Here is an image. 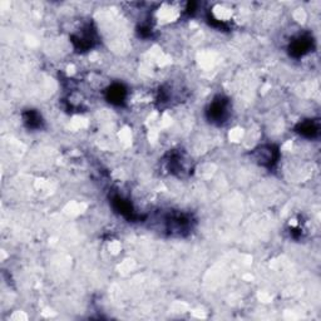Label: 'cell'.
<instances>
[{"instance_id":"1","label":"cell","mask_w":321,"mask_h":321,"mask_svg":"<svg viewBox=\"0 0 321 321\" xmlns=\"http://www.w3.org/2000/svg\"><path fill=\"white\" fill-rule=\"evenodd\" d=\"M207 114H209L210 121L216 123H221L227 118L228 115V102L227 99L222 98V97H218L210 106L209 110H207Z\"/></svg>"},{"instance_id":"4","label":"cell","mask_w":321,"mask_h":321,"mask_svg":"<svg viewBox=\"0 0 321 321\" xmlns=\"http://www.w3.org/2000/svg\"><path fill=\"white\" fill-rule=\"evenodd\" d=\"M127 97V91L122 84H113L107 91L108 102L113 104H122Z\"/></svg>"},{"instance_id":"2","label":"cell","mask_w":321,"mask_h":321,"mask_svg":"<svg viewBox=\"0 0 321 321\" xmlns=\"http://www.w3.org/2000/svg\"><path fill=\"white\" fill-rule=\"evenodd\" d=\"M255 158L261 166L272 167L279 160V151L275 145H262L255 151Z\"/></svg>"},{"instance_id":"6","label":"cell","mask_w":321,"mask_h":321,"mask_svg":"<svg viewBox=\"0 0 321 321\" xmlns=\"http://www.w3.org/2000/svg\"><path fill=\"white\" fill-rule=\"evenodd\" d=\"M24 123L31 129H37L42 127V117L36 110H28L24 113Z\"/></svg>"},{"instance_id":"7","label":"cell","mask_w":321,"mask_h":321,"mask_svg":"<svg viewBox=\"0 0 321 321\" xmlns=\"http://www.w3.org/2000/svg\"><path fill=\"white\" fill-rule=\"evenodd\" d=\"M298 132L300 134H303V136L307 137V138H314L319 133V127H317V125H315L312 121H307V122L299 125Z\"/></svg>"},{"instance_id":"5","label":"cell","mask_w":321,"mask_h":321,"mask_svg":"<svg viewBox=\"0 0 321 321\" xmlns=\"http://www.w3.org/2000/svg\"><path fill=\"white\" fill-rule=\"evenodd\" d=\"M113 206H114V209L117 210L121 215L125 216V217L131 218V220L134 218L133 207H132V205L129 203L128 201H126V199L121 198V197H115V198L113 199Z\"/></svg>"},{"instance_id":"3","label":"cell","mask_w":321,"mask_h":321,"mask_svg":"<svg viewBox=\"0 0 321 321\" xmlns=\"http://www.w3.org/2000/svg\"><path fill=\"white\" fill-rule=\"evenodd\" d=\"M312 48V39L310 37H300L290 44V54L295 58H300L310 52Z\"/></svg>"}]
</instances>
